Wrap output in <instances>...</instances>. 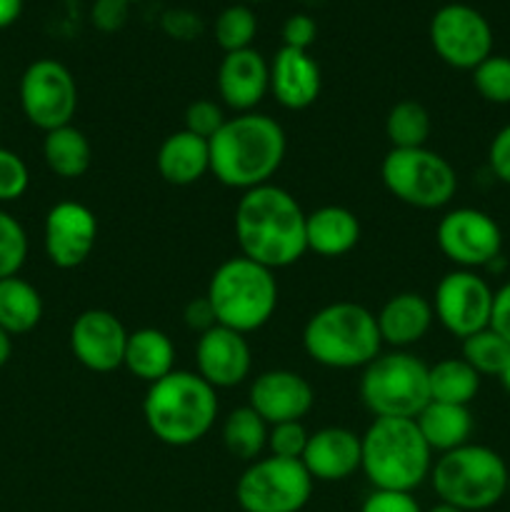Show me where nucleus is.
Here are the masks:
<instances>
[{"label":"nucleus","instance_id":"20e7f679","mask_svg":"<svg viewBox=\"0 0 510 512\" xmlns=\"http://www.w3.org/2000/svg\"><path fill=\"white\" fill-rule=\"evenodd\" d=\"M363 463L373 490L413 493L430 478L433 450L420 435L415 420L408 418H373L363 435Z\"/></svg>","mask_w":510,"mask_h":512},{"label":"nucleus","instance_id":"1a4fd4ad","mask_svg":"<svg viewBox=\"0 0 510 512\" xmlns=\"http://www.w3.org/2000/svg\"><path fill=\"white\" fill-rule=\"evenodd\" d=\"M385 190L418 210H440L455 198L458 173L430 148H390L380 163Z\"/></svg>","mask_w":510,"mask_h":512},{"label":"nucleus","instance_id":"9d476101","mask_svg":"<svg viewBox=\"0 0 510 512\" xmlns=\"http://www.w3.org/2000/svg\"><path fill=\"white\" fill-rule=\"evenodd\" d=\"M313 483L300 460L268 455L243 470L235 500L243 512H300L313 495Z\"/></svg>","mask_w":510,"mask_h":512},{"label":"nucleus","instance_id":"c85d7f7f","mask_svg":"<svg viewBox=\"0 0 510 512\" xmlns=\"http://www.w3.org/2000/svg\"><path fill=\"white\" fill-rule=\"evenodd\" d=\"M430 400L468 408L480 393V375L463 358H443L428 368Z\"/></svg>","mask_w":510,"mask_h":512},{"label":"nucleus","instance_id":"7ed1b4c3","mask_svg":"<svg viewBox=\"0 0 510 512\" xmlns=\"http://www.w3.org/2000/svg\"><path fill=\"white\" fill-rule=\"evenodd\" d=\"M143 418L155 440L170 448H188L213 430L218 418V390L198 373L173 370L148 385Z\"/></svg>","mask_w":510,"mask_h":512},{"label":"nucleus","instance_id":"864d4df0","mask_svg":"<svg viewBox=\"0 0 510 512\" xmlns=\"http://www.w3.org/2000/svg\"><path fill=\"white\" fill-rule=\"evenodd\" d=\"M508 495H510V480H508Z\"/></svg>","mask_w":510,"mask_h":512},{"label":"nucleus","instance_id":"f3484780","mask_svg":"<svg viewBox=\"0 0 510 512\" xmlns=\"http://www.w3.org/2000/svg\"><path fill=\"white\" fill-rule=\"evenodd\" d=\"M195 373L213 385L215 390L235 388L245 383L253 368V350L248 335L215 325L208 333L198 335L195 343Z\"/></svg>","mask_w":510,"mask_h":512},{"label":"nucleus","instance_id":"ddd939ff","mask_svg":"<svg viewBox=\"0 0 510 512\" xmlns=\"http://www.w3.org/2000/svg\"><path fill=\"white\" fill-rule=\"evenodd\" d=\"M438 250L460 270H488L503 258V230L493 215L478 208H455L435 228Z\"/></svg>","mask_w":510,"mask_h":512},{"label":"nucleus","instance_id":"0eeeda50","mask_svg":"<svg viewBox=\"0 0 510 512\" xmlns=\"http://www.w3.org/2000/svg\"><path fill=\"white\" fill-rule=\"evenodd\" d=\"M205 298L215 310L218 325L248 335L270 323L278 308V283L273 270L235 255L210 275Z\"/></svg>","mask_w":510,"mask_h":512},{"label":"nucleus","instance_id":"b1692460","mask_svg":"<svg viewBox=\"0 0 510 512\" xmlns=\"http://www.w3.org/2000/svg\"><path fill=\"white\" fill-rule=\"evenodd\" d=\"M155 168L165 183L175 188H188L198 183L205 173H210V143L185 128L175 130L160 143Z\"/></svg>","mask_w":510,"mask_h":512},{"label":"nucleus","instance_id":"2eb2a0df","mask_svg":"<svg viewBox=\"0 0 510 512\" xmlns=\"http://www.w3.org/2000/svg\"><path fill=\"white\" fill-rule=\"evenodd\" d=\"M98 243V218L75 200L55 203L45 215L43 245L50 263L60 270L80 268Z\"/></svg>","mask_w":510,"mask_h":512},{"label":"nucleus","instance_id":"09e8293b","mask_svg":"<svg viewBox=\"0 0 510 512\" xmlns=\"http://www.w3.org/2000/svg\"><path fill=\"white\" fill-rule=\"evenodd\" d=\"M498 380H500V385H503V388H505V393L510 395V360H508V365H505L503 373H500Z\"/></svg>","mask_w":510,"mask_h":512},{"label":"nucleus","instance_id":"bb28decb","mask_svg":"<svg viewBox=\"0 0 510 512\" xmlns=\"http://www.w3.org/2000/svg\"><path fill=\"white\" fill-rule=\"evenodd\" d=\"M43 158L50 173L63 180L83 178L93 163V148H90L88 135L73 123L55 128L45 133L43 138Z\"/></svg>","mask_w":510,"mask_h":512},{"label":"nucleus","instance_id":"c756f323","mask_svg":"<svg viewBox=\"0 0 510 512\" xmlns=\"http://www.w3.org/2000/svg\"><path fill=\"white\" fill-rule=\"evenodd\" d=\"M268 430L270 425L250 405H243V408H235L225 415L220 435H223L225 450L233 458L253 463L268 448Z\"/></svg>","mask_w":510,"mask_h":512},{"label":"nucleus","instance_id":"39448f33","mask_svg":"<svg viewBox=\"0 0 510 512\" xmlns=\"http://www.w3.org/2000/svg\"><path fill=\"white\" fill-rule=\"evenodd\" d=\"M303 348L323 368L355 370L378 358L383 340L375 315L365 305L338 300L310 315L303 328Z\"/></svg>","mask_w":510,"mask_h":512},{"label":"nucleus","instance_id":"f257e3e1","mask_svg":"<svg viewBox=\"0 0 510 512\" xmlns=\"http://www.w3.org/2000/svg\"><path fill=\"white\" fill-rule=\"evenodd\" d=\"M233 228L240 255L268 270L288 268L308 253L303 208L280 185L245 190L235 205Z\"/></svg>","mask_w":510,"mask_h":512},{"label":"nucleus","instance_id":"9b49d317","mask_svg":"<svg viewBox=\"0 0 510 512\" xmlns=\"http://www.w3.org/2000/svg\"><path fill=\"white\" fill-rule=\"evenodd\" d=\"M20 108L30 125L50 133L70 125L78 110V85L73 73L53 58H40L20 75Z\"/></svg>","mask_w":510,"mask_h":512},{"label":"nucleus","instance_id":"cd10ccee","mask_svg":"<svg viewBox=\"0 0 510 512\" xmlns=\"http://www.w3.org/2000/svg\"><path fill=\"white\" fill-rule=\"evenodd\" d=\"M40 320L43 298L38 288L18 275L0 280V328L10 335H25L38 328Z\"/></svg>","mask_w":510,"mask_h":512},{"label":"nucleus","instance_id":"4be33fe9","mask_svg":"<svg viewBox=\"0 0 510 512\" xmlns=\"http://www.w3.org/2000/svg\"><path fill=\"white\" fill-rule=\"evenodd\" d=\"M433 303L420 293H398L388 298L375 315L380 340L395 350H405L420 343L433 328Z\"/></svg>","mask_w":510,"mask_h":512},{"label":"nucleus","instance_id":"f8f14e48","mask_svg":"<svg viewBox=\"0 0 510 512\" xmlns=\"http://www.w3.org/2000/svg\"><path fill=\"white\" fill-rule=\"evenodd\" d=\"M428 38L435 55L455 70H475L493 55V28L473 5L448 3L435 10Z\"/></svg>","mask_w":510,"mask_h":512},{"label":"nucleus","instance_id":"412c9836","mask_svg":"<svg viewBox=\"0 0 510 512\" xmlns=\"http://www.w3.org/2000/svg\"><path fill=\"white\" fill-rule=\"evenodd\" d=\"M323 73L310 50L280 48L270 60V93L285 110H305L318 100Z\"/></svg>","mask_w":510,"mask_h":512},{"label":"nucleus","instance_id":"7c9ffc66","mask_svg":"<svg viewBox=\"0 0 510 512\" xmlns=\"http://www.w3.org/2000/svg\"><path fill=\"white\" fill-rule=\"evenodd\" d=\"M430 130V113L418 100H400L385 118V138L390 148H425Z\"/></svg>","mask_w":510,"mask_h":512},{"label":"nucleus","instance_id":"e433bc0d","mask_svg":"<svg viewBox=\"0 0 510 512\" xmlns=\"http://www.w3.org/2000/svg\"><path fill=\"white\" fill-rule=\"evenodd\" d=\"M310 433L303 428L300 420H293V423H278L270 425L268 430V450L275 458L285 460H300L303 458L305 448H308Z\"/></svg>","mask_w":510,"mask_h":512},{"label":"nucleus","instance_id":"79ce46f5","mask_svg":"<svg viewBox=\"0 0 510 512\" xmlns=\"http://www.w3.org/2000/svg\"><path fill=\"white\" fill-rule=\"evenodd\" d=\"M160 28L175 40H193L198 38L200 30H203V20H200L193 10L173 8L163 13V18H160Z\"/></svg>","mask_w":510,"mask_h":512},{"label":"nucleus","instance_id":"a878e982","mask_svg":"<svg viewBox=\"0 0 510 512\" xmlns=\"http://www.w3.org/2000/svg\"><path fill=\"white\" fill-rule=\"evenodd\" d=\"M420 435L425 438L433 453H448V450L460 448L470 443L473 435V415L465 405H450L430 400L415 418Z\"/></svg>","mask_w":510,"mask_h":512},{"label":"nucleus","instance_id":"6e6552de","mask_svg":"<svg viewBox=\"0 0 510 512\" xmlns=\"http://www.w3.org/2000/svg\"><path fill=\"white\" fill-rule=\"evenodd\" d=\"M428 368L408 350L380 353L360 375V400L375 418H418L430 403Z\"/></svg>","mask_w":510,"mask_h":512},{"label":"nucleus","instance_id":"dca6fc26","mask_svg":"<svg viewBox=\"0 0 510 512\" xmlns=\"http://www.w3.org/2000/svg\"><path fill=\"white\" fill-rule=\"evenodd\" d=\"M128 330L110 310H83L70 325V350L90 373H113L123 368Z\"/></svg>","mask_w":510,"mask_h":512},{"label":"nucleus","instance_id":"423d86ee","mask_svg":"<svg viewBox=\"0 0 510 512\" xmlns=\"http://www.w3.org/2000/svg\"><path fill=\"white\" fill-rule=\"evenodd\" d=\"M510 468L488 445L465 443L433 460L430 485L440 503L463 512H483L508 495Z\"/></svg>","mask_w":510,"mask_h":512},{"label":"nucleus","instance_id":"393cba45","mask_svg":"<svg viewBox=\"0 0 510 512\" xmlns=\"http://www.w3.org/2000/svg\"><path fill=\"white\" fill-rule=\"evenodd\" d=\"M123 368L143 383L153 385L175 370V345L163 330L140 328L128 335Z\"/></svg>","mask_w":510,"mask_h":512},{"label":"nucleus","instance_id":"a211bd4d","mask_svg":"<svg viewBox=\"0 0 510 512\" xmlns=\"http://www.w3.org/2000/svg\"><path fill=\"white\" fill-rule=\"evenodd\" d=\"M313 403V385L293 370H265L250 385L248 405L268 425L303 420Z\"/></svg>","mask_w":510,"mask_h":512},{"label":"nucleus","instance_id":"a18cd8bd","mask_svg":"<svg viewBox=\"0 0 510 512\" xmlns=\"http://www.w3.org/2000/svg\"><path fill=\"white\" fill-rule=\"evenodd\" d=\"M490 328H493L498 335H503V338L510 343V280L495 290Z\"/></svg>","mask_w":510,"mask_h":512},{"label":"nucleus","instance_id":"ea45409f","mask_svg":"<svg viewBox=\"0 0 510 512\" xmlns=\"http://www.w3.org/2000/svg\"><path fill=\"white\" fill-rule=\"evenodd\" d=\"M360 512H423L413 493H395V490H373L360 505Z\"/></svg>","mask_w":510,"mask_h":512},{"label":"nucleus","instance_id":"f03ea898","mask_svg":"<svg viewBox=\"0 0 510 512\" xmlns=\"http://www.w3.org/2000/svg\"><path fill=\"white\" fill-rule=\"evenodd\" d=\"M210 173L233 190L268 185L288 150L283 125L265 113H238L208 140Z\"/></svg>","mask_w":510,"mask_h":512},{"label":"nucleus","instance_id":"c03bdc74","mask_svg":"<svg viewBox=\"0 0 510 512\" xmlns=\"http://www.w3.org/2000/svg\"><path fill=\"white\" fill-rule=\"evenodd\" d=\"M183 320H185V325H188V328L193 330V333H198V335L208 333L210 328H215V325H218V320H215L213 305H210V300L205 298V295H200V298H193L188 305H185Z\"/></svg>","mask_w":510,"mask_h":512},{"label":"nucleus","instance_id":"2f4dec72","mask_svg":"<svg viewBox=\"0 0 510 512\" xmlns=\"http://www.w3.org/2000/svg\"><path fill=\"white\" fill-rule=\"evenodd\" d=\"M460 358L483 378H500L510 360V343L503 335L495 333L493 328L478 330V333L468 335L460 348Z\"/></svg>","mask_w":510,"mask_h":512},{"label":"nucleus","instance_id":"8fccbe9b","mask_svg":"<svg viewBox=\"0 0 510 512\" xmlns=\"http://www.w3.org/2000/svg\"><path fill=\"white\" fill-rule=\"evenodd\" d=\"M425 512H463V510L453 508V505H445V503H438V505H433V508H430V510H425Z\"/></svg>","mask_w":510,"mask_h":512},{"label":"nucleus","instance_id":"5701e85b","mask_svg":"<svg viewBox=\"0 0 510 512\" xmlns=\"http://www.w3.org/2000/svg\"><path fill=\"white\" fill-rule=\"evenodd\" d=\"M305 243L320 258H343L360 243V220L343 205H323L305 213Z\"/></svg>","mask_w":510,"mask_h":512},{"label":"nucleus","instance_id":"3c124183","mask_svg":"<svg viewBox=\"0 0 510 512\" xmlns=\"http://www.w3.org/2000/svg\"><path fill=\"white\" fill-rule=\"evenodd\" d=\"M245 3H265V0H245Z\"/></svg>","mask_w":510,"mask_h":512},{"label":"nucleus","instance_id":"aec40b11","mask_svg":"<svg viewBox=\"0 0 510 512\" xmlns=\"http://www.w3.org/2000/svg\"><path fill=\"white\" fill-rule=\"evenodd\" d=\"M300 463L310 473V478L320 483H338L355 475L363 463V445L360 435L348 428H323L310 433Z\"/></svg>","mask_w":510,"mask_h":512},{"label":"nucleus","instance_id":"de8ad7c7","mask_svg":"<svg viewBox=\"0 0 510 512\" xmlns=\"http://www.w3.org/2000/svg\"><path fill=\"white\" fill-rule=\"evenodd\" d=\"M10 355H13V335L0 328V368L8 363Z\"/></svg>","mask_w":510,"mask_h":512},{"label":"nucleus","instance_id":"6ab92c4d","mask_svg":"<svg viewBox=\"0 0 510 512\" xmlns=\"http://www.w3.org/2000/svg\"><path fill=\"white\" fill-rule=\"evenodd\" d=\"M218 95L230 110L253 113L270 93V63L255 48L225 53L218 65Z\"/></svg>","mask_w":510,"mask_h":512},{"label":"nucleus","instance_id":"473e14b6","mask_svg":"<svg viewBox=\"0 0 510 512\" xmlns=\"http://www.w3.org/2000/svg\"><path fill=\"white\" fill-rule=\"evenodd\" d=\"M258 35V15L248 3L228 5L213 23V38L223 53H238L253 45Z\"/></svg>","mask_w":510,"mask_h":512},{"label":"nucleus","instance_id":"603ef678","mask_svg":"<svg viewBox=\"0 0 510 512\" xmlns=\"http://www.w3.org/2000/svg\"><path fill=\"white\" fill-rule=\"evenodd\" d=\"M128 3H130V5H133V3H143V0H128Z\"/></svg>","mask_w":510,"mask_h":512},{"label":"nucleus","instance_id":"f704fd0d","mask_svg":"<svg viewBox=\"0 0 510 512\" xmlns=\"http://www.w3.org/2000/svg\"><path fill=\"white\" fill-rule=\"evenodd\" d=\"M28 258V233L23 225L0 208V280L20 273Z\"/></svg>","mask_w":510,"mask_h":512},{"label":"nucleus","instance_id":"a19ab883","mask_svg":"<svg viewBox=\"0 0 510 512\" xmlns=\"http://www.w3.org/2000/svg\"><path fill=\"white\" fill-rule=\"evenodd\" d=\"M318 38V23L308 13H293L283 23V45L295 50H310Z\"/></svg>","mask_w":510,"mask_h":512},{"label":"nucleus","instance_id":"c9c22d12","mask_svg":"<svg viewBox=\"0 0 510 512\" xmlns=\"http://www.w3.org/2000/svg\"><path fill=\"white\" fill-rule=\"evenodd\" d=\"M30 188V170L18 153L0 148V203H15Z\"/></svg>","mask_w":510,"mask_h":512},{"label":"nucleus","instance_id":"72a5a7b5","mask_svg":"<svg viewBox=\"0 0 510 512\" xmlns=\"http://www.w3.org/2000/svg\"><path fill=\"white\" fill-rule=\"evenodd\" d=\"M473 73V88L485 103L510 105V58L508 55H488Z\"/></svg>","mask_w":510,"mask_h":512},{"label":"nucleus","instance_id":"4c0bfd02","mask_svg":"<svg viewBox=\"0 0 510 512\" xmlns=\"http://www.w3.org/2000/svg\"><path fill=\"white\" fill-rule=\"evenodd\" d=\"M185 130L193 135H198V138L203 140H210L215 133H218L220 128L225 125V113L223 108H220L215 100H208V98H200V100H193V103L185 108Z\"/></svg>","mask_w":510,"mask_h":512},{"label":"nucleus","instance_id":"37998d69","mask_svg":"<svg viewBox=\"0 0 510 512\" xmlns=\"http://www.w3.org/2000/svg\"><path fill=\"white\" fill-rule=\"evenodd\" d=\"M488 168L500 183L510 185V123H505L490 140Z\"/></svg>","mask_w":510,"mask_h":512},{"label":"nucleus","instance_id":"58836bf2","mask_svg":"<svg viewBox=\"0 0 510 512\" xmlns=\"http://www.w3.org/2000/svg\"><path fill=\"white\" fill-rule=\"evenodd\" d=\"M128 15V0H93V5H90V23L100 33H118L128 23Z\"/></svg>","mask_w":510,"mask_h":512},{"label":"nucleus","instance_id":"4468645a","mask_svg":"<svg viewBox=\"0 0 510 512\" xmlns=\"http://www.w3.org/2000/svg\"><path fill=\"white\" fill-rule=\"evenodd\" d=\"M493 295L488 280L478 270H450L440 278L433 293L435 320L455 338L465 340L478 330L490 328Z\"/></svg>","mask_w":510,"mask_h":512},{"label":"nucleus","instance_id":"49530a36","mask_svg":"<svg viewBox=\"0 0 510 512\" xmlns=\"http://www.w3.org/2000/svg\"><path fill=\"white\" fill-rule=\"evenodd\" d=\"M23 13V0H0V30L10 28Z\"/></svg>","mask_w":510,"mask_h":512}]
</instances>
